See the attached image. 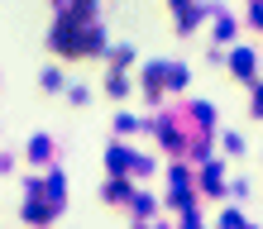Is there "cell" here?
<instances>
[{"label":"cell","mask_w":263,"mask_h":229,"mask_svg":"<svg viewBox=\"0 0 263 229\" xmlns=\"http://www.w3.org/2000/svg\"><path fill=\"white\" fill-rule=\"evenodd\" d=\"M125 196H129L125 181H110V186H105V201H125Z\"/></svg>","instance_id":"obj_4"},{"label":"cell","mask_w":263,"mask_h":229,"mask_svg":"<svg viewBox=\"0 0 263 229\" xmlns=\"http://www.w3.org/2000/svg\"><path fill=\"white\" fill-rule=\"evenodd\" d=\"M230 67H235V76H254V72H249V67H254V57H249V53L239 48L235 57H230Z\"/></svg>","instance_id":"obj_3"},{"label":"cell","mask_w":263,"mask_h":229,"mask_svg":"<svg viewBox=\"0 0 263 229\" xmlns=\"http://www.w3.org/2000/svg\"><path fill=\"white\" fill-rule=\"evenodd\" d=\"M105 167H110V172H129V167H134V172H148V162H139V158H129V153L125 148H110V153H105Z\"/></svg>","instance_id":"obj_1"},{"label":"cell","mask_w":263,"mask_h":229,"mask_svg":"<svg viewBox=\"0 0 263 229\" xmlns=\"http://www.w3.org/2000/svg\"><path fill=\"white\" fill-rule=\"evenodd\" d=\"M139 229H153V224H139Z\"/></svg>","instance_id":"obj_8"},{"label":"cell","mask_w":263,"mask_h":229,"mask_svg":"<svg viewBox=\"0 0 263 229\" xmlns=\"http://www.w3.org/2000/svg\"><path fill=\"white\" fill-rule=\"evenodd\" d=\"M220 224H225V229H244V215H239V210H225Z\"/></svg>","instance_id":"obj_6"},{"label":"cell","mask_w":263,"mask_h":229,"mask_svg":"<svg viewBox=\"0 0 263 229\" xmlns=\"http://www.w3.org/2000/svg\"><path fill=\"white\" fill-rule=\"evenodd\" d=\"M196 224H201V220H187V229H196Z\"/></svg>","instance_id":"obj_7"},{"label":"cell","mask_w":263,"mask_h":229,"mask_svg":"<svg viewBox=\"0 0 263 229\" xmlns=\"http://www.w3.org/2000/svg\"><path fill=\"white\" fill-rule=\"evenodd\" d=\"M105 86H110V96H125V91H129V81H125V76H120V72H115V76H110V81H105Z\"/></svg>","instance_id":"obj_5"},{"label":"cell","mask_w":263,"mask_h":229,"mask_svg":"<svg viewBox=\"0 0 263 229\" xmlns=\"http://www.w3.org/2000/svg\"><path fill=\"white\" fill-rule=\"evenodd\" d=\"M29 158H34V162L53 158V139H48V134H34V139H29Z\"/></svg>","instance_id":"obj_2"}]
</instances>
